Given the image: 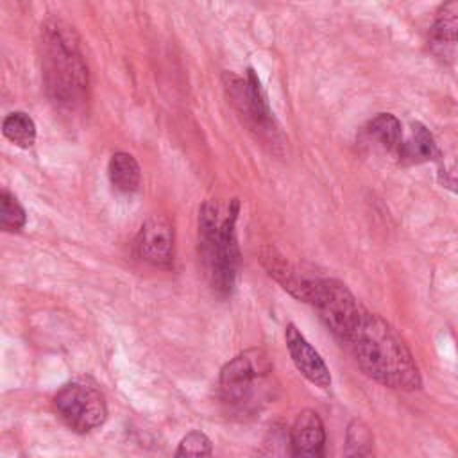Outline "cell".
<instances>
[{
  "label": "cell",
  "instance_id": "cell-19",
  "mask_svg": "<svg viewBox=\"0 0 458 458\" xmlns=\"http://www.w3.org/2000/svg\"><path fill=\"white\" fill-rule=\"evenodd\" d=\"M438 182H440L444 188H447V190L458 193V179L453 177V175H449V174H445L444 170L438 172Z\"/></svg>",
  "mask_w": 458,
  "mask_h": 458
},
{
  "label": "cell",
  "instance_id": "cell-3",
  "mask_svg": "<svg viewBox=\"0 0 458 458\" xmlns=\"http://www.w3.org/2000/svg\"><path fill=\"white\" fill-rule=\"evenodd\" d=\"M238 213V199L208 200L199 211V252L206 279L220 297L231 295L238 274L240 250L234 231Z\"/></svg>",
  "mask_w": 458,
  "mask_h": 458
},
{
  "label": "cell",
  "instance_id": "cell-16",
  "mask_svg": "<svg viewBox=\"0 0 458 458\" xmlns=\"http://www.w3.org/2000/svg\"><path fill=\"white\" fill-rule=\"evenodd\" d=\"M429 38L435 45L454 43L458 39V0L447 2L438 9Z\"/></svg>",
  "mask_w": 458,
  "mask_h": 458
},
{
  "label": "cell",
  "instance_id": "cell-11",
  "mask_svg": "<svg viewBox=\"0 0 458 458\" xmlns=\"http://www.w3.org/2000/svg\"><path fill=\"white\" fill-rule=\"evenodd\" d=\"M438 156L440 152L433 140V134L420 122H413L410 138L403 141L397 157L403 163H422L428 159H437Z\"/></svg>",
  "mask_w": 458,
  "mask_h": 458
},
{
  "label": "cell",
  "instance_id": "cell-6",
  "mask_svg": "<svg viewBox=\"0 0 458 458\" xmlns=\"http://www.w3.org/2000/svg\"><path fill=\"white\" fill-rule=\"evenodd\" d=\"M54 404L61 419L77 433L102 426L107 417V404L102 392L82 381L64 385L55 394Z\"/></svg>",
  "mask_w": 458,
  "mask_h": 458
},
{
  "label": "cell",
  "instance_id": "cell-9",
  "mask_svg": "<svg viewBox=\"0 0 458 458\" xmlns=\"http://www.w3.org/2000/svg\"><path fill=\"white\" fill-rule=\"evenodd\" d=\"M292 458H324L326 429L324 422L313 410L297 415L290 435Z\"/></svg>",
  "mask_w": 458,
  "mask_h": 458
},
{
  "label": "cell",
  "instance_id": "cell-14",
  "mask_svg": "<svg viewBox=\"0 0 458 458\" xmlns=\"http://www.w3.org/2000/svg\"><path fill=\"white\" fill-rule=\"evenodd\" d=\"M2 132L11 143L21 148H29L36 141V123L23 111L9 113L2 122Z\"/></svg>",
  "mask_w": 458,
  "mask_h": 458
},
{
  "label": "cell",
  "instance_id": "cell-10",
  "mask_svg": "<svg viewBox=\"0 0 458 458\" xmlns=\"http://www.w3.org/2000/svg\"><path fill=\"white\" fill-rule=\"evenodd\" d=\"M261 256V263L265 267V270L288 292L292 293L295 299L310 302L311 301V290H313V283L315 279L304 277L301 276L295 267H292L284 256H281L274 247L267 245L261 249L259 252Z\"/></svg>",
  "mask_w": 458,
  "mask_h": 458
},
{
  "label": "cell",
  "instance_id": "cell-15",
  "mask_svg": "<svg viewBox=\"0 0 458 458\" xmlns=\"http://www.w3.org/2000/svg\"><path fill=\"white\" fill-rule=\"evenodd\" d=\"M344 458H376L372 431L361 419H354L347 426Z\"/></svg>",
  "mask_w": 458,
  "mask_h": 458
},
{
  "label": "cell",
  "instance_id": "cell-17",
  "mask_svg": "<svg viewBox=\"0 0 458 458\" xmlns=\"http://www.w3.org/2000/svg\"><path fill=\"white\" fill-rule=\"evenodd\" d=\"M25 211L7 190L0 191V227L7 233H16L25 225Z\"/></svg>",
  "mask_w": 458,
  "mask_h": 458
},
{
  "label": "cell",
  "instance_id": "cell-5",
  "mask_svg": "<svg viewBox=\"0 0 458 458\" xmlns=\"http://www.w3.org/2000/svg\"><path fill=\"white\" fill-rule=\"evenodd\" d=\"M310 302L317 308L327 329L345 342L356 329L363 313L354 295L338 279H315Z\"/></svg>",
  "mask_w": 458,
  "mask_h": 458
},
{
  "label": "cell",
  "instance_id": "cell-18",
  "mask_svg": "<svg viewBox=\"0 0 458 458\" xmlns=\"http://www.w3.org/2000/svg\"><path fill=\"white\" fill-rule=\"evenodd\" d=\"M175 458H213V445L206 433L195 429L182 437Z\"/></svg>",
  "mask_w": 458,
  "mask_h": 458
},
{
  "label": "cell",
  "instance_id": "cell-2",
  "mask_svg": "<svg viewBox=\"0 0 458 458\" xmlns=\"http://www.w3.org/2000/svg\"><path fill=\"white\" fill-rule=\"evenodd\" d=\"M39 61L50 100L68 111L84 106L89 88L88 66L72 25L63 20H48L41 25Z\"/></svg>",
  "mask_w": 458,
  "mask_h": 458
},
{
  "label": "cell",
  "instance_id": "cell-4",
  "mask_svg": "<svg viewBox=\"0 0 458 458\" xmlns=\"http://www.w3.org/2000/svg\"><path fill=\"white\" fill-rule=\"evenodd\" d=\"M272 361L263 349H247L229 360L220 370V395L236 411H250L265 392Z\"/></svg>",
  "mask_w": 458,
  "mask_h": 458
},
{
  "label": "cell",
  "instance_id": "cell-1",
  "mask_svg": "<svg viewBox=\"0 0 458 458\" xmlns=\"http://www.w3.org/2000/svg\"><path fill=\"white\" fill-rule=\"evenodd\" d=\"M347 342L356 363L374 381L397 390L420 386V372L413 354L397 331L379 315L363 310Z\"/></svg>",
  "mask_w": 458,
  "mask_h": 458
},
{
  "label": "cell",
  "instance_id": "cell-12",
  "mask_svg": "<svg viewBox=\"0 0 458 458\" xmlns=\"http://www.w3.org/2000/svg\"><path fill=\"white\" fill-rule=\"evenodd\" d=\"M365 134L369 140H374L381 148L394 154H399L401 145L404 141L401 122L390 113H379L377 116H374L367 123Z\"/></svg>",
  "mask_w": 458,
  "mask_h": 458
},
{
  "label": "cell",
  "instance_id": "cell-8",
  "mask_svg": "<svg viewBox=\"0 0 458 458\" xmlns=\"http://www.w3.org/2000/svg\"><path fill=\"white\" fill-rule=\"evenodd\" d=\"M286 347L290 358L297 370L313 385L320 388H327L331 385V372L320 354L313 349V345L304 338V335L293 326L288 324L284 331Z\"/></svg>",
  "mask_w": 458,
  "mask_h": 458
},
{
  "label": "cell",
  "instance_id": "cell-13",
  "mask_svg": "<svg viewBox=\"0 0 458 458\" xmlns=\"http://www.w3.org/2000/svg\"><path fill=\"white\" fill-rule=\"evenodd\" d=\"M107 174H109L111 184L122 193H132L140 186V179H141L140 165L134 159V156L127 152H116L111 156L107 165Z\"/></svg>",
  "mask_w": 458,
  "mask_h": 458
},
{
  "label": "cell",
  "instance_id": "cell-7",
  "mask_svg": "<svg viewBox=\"0 0 458 458\" xmlns=\"http://www.w3.org/2000/svg\"><path fill=\"white\" fill-rule=\"evenodd\" d=\"M174 240L175 233L170 220L163 215H152L138 233L136 249L141 259L168 268L174 263Z\"/></svg>",
  "mask_w": 458,
  "mask_h": 458
}]
</instances>
